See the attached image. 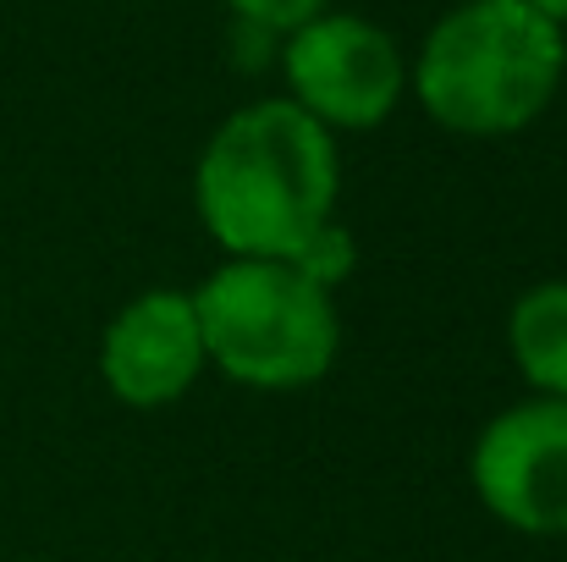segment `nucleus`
Listing matches in <instances>:
<instances>
[{
  "label": "nucleus",
  "instance_id": "6e6552de",
  "mask_svg": "<svg viewBox=\"0 0 567 562\" xmlns=\"http://www.w3.org/2000/svg\"><path fill=\"white\" fill-rule=\"evenodd\" d=\"M292 265L309 276V282H320V287H331V282H342L348 270H353V237L337 226V221H326L298 254H292Z\"/></svg>",
  "mask_w": 567,
  "mask_h": 562
},
{
  "label": "nucleus",
  "instance_id": "0eeeda50",
  "mask_svg": "<svg viewBox=\"0 0 567 562\" xmlns=\"http://www.w3.org/2000/svg\"><path fill=\"white\" fill-rule=\"evenodd\" d=\"M507 343L540 397H567V282H540L513 304Z\"/></svg>",
  "mask_w": 567,
  "mask_h": 562
},
{
  "label": "nucleus",
  "instance_id": "f257e3e1",
  "mask_svg": "<svg viewBox=\"0 0 567 562\" xmlns=\"http://www.w3.org/2000/svg\"><path fill=\"white\" fill-rule=\"evenodd\" d=\"M337 139L292 100L231 111L198 155L193 198L231 259H292L337 210Z\"/></svg>",
  "mask_w": 567,
  "mask_h": 562
},
{
  "label": "nucleus",
  "instance_id": "423d86ee",
  "mask_svg": "<svg viewBox=\"0 0 567 562\" xmlns=\"http://www.w3.org/2000/svg\"><path fill=\"white\" fill-rule=\"evenodd\" d=\"M204 370V331L193 293H138L100 337V375L133 408H166Z\"/></svg>",
  "mask_w": 567,
  "mask_h": 562
},
{
  "label": "nucleus",
  "instance_id": "9d476101",
  "mask_svg": "<svg viewBox=\"0 0 567 562\" xmlns=\"http://www.w3.org/2000/svg\"><path fill=\"white\" fill-rule=\"evenodd\" d=\"M529 6H535L540 17H551L557 28H563V22H567V0H529Z\"/></svg>",
  "mask_w": 567,
  "mask_h": 562
},
{
  "label": "nucleus",
  "instance_id": "1a4fd4ad",
  "mask_svg": "<svg viewBox=\"0 0 567 562\" xmlns=\"http://www.w3.org/2000/svg\"><path fill=\"white\" fill-rule=\"evenodd\" d=\"M237 11V22L248 28H265V33H292L303 28L309 17H320L331 0H226Z\"/></svg>",
  "mask_w": 567,
  "mask_h": 562
},
{
  "label": "nucleus",
  "instance_id": "7ed1b4c3",
  "mask_svg": "<svg viewBox=\"0 0 567 562\" xmlns=\"http://www.w3.org/2000/svg\"><path fill=\"white\" fill-rule=\"evenodd\" d=\"M204 359L259 391L315 386L337 365L331 287L309 282L292 259H226L198 293Z\"/></svg>",
  "mask_w": 567,
  "mask_h": 562
},
{
  "label": "nucleus",
  "instance_id": "20e7f679",
  "mask_svg": "<svg viewBox=\"0 0 567 562\" xmlns=\"http://www.w3.org/2000/svg\"><path fill=\"white\" fill-rule=\"evenodd\" d=\"M292 105L309 111L326 133H364L402 100V55L391 33L353 11H320L287 33L281 50Z\"/></svg>",
  "mask_w": 567,
  "mask_h": 562
},
{
  "label": "nucleus",
  "instance_id": "39448f33",
  "mask_svg": "<svg viewBox=\"0 0 567 562\" xmlns=\"http://www.w3.org/2000/svg\"><path fill=\"white\" fill-rule=\"evenodd\" d=\"M480 502L524 530L567 535V397H535L496 413L468 458Z\"/></svg>",
  "mask_w": 567,
  "mask_h": 562
},
{
  "label": "nucleus",
  "instance_id": "f03ea898",
  "mask_svg": "<svg viewBox=\"0 0 567 562\" xmlns=\"http://www.w3.org/2000/svg\"><path fill=\"white\" fill-rule=\"evenodd\" d=\"M563 67V28L529 0H463L430 28L413 94L446 133L502 139L557 100Z\"/></svg>",
  "mask_w": 567,
  "mask_h": 562
}]
</instances>
